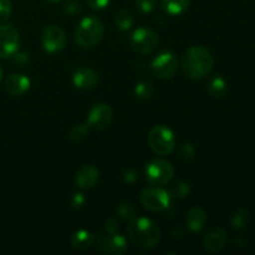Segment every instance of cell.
<instances>
[{"instance_id": "14", "label": "cell", "mask_w": 255, "mask_h": 255, "mask_svg": "<svg viewBox=\"0 0 255 255\" xmlns=\"http://www.w3.org/2000/svg\"><path fill=\"white\" fill-rule=\"evenodd\" d=\"M5 90L11 96H21L29 91L31 81L27 76L22 74H10L5 79Z\"/></svg>"}, {"instance_id": "35", "label": "cell", "mask_w": 255, "mask_h": 255, "mask_svg": "<svg viewBox=\"0 0 255 255\" xmlns=\"http://www.w3.org/2000/svg\"><path fill=\"white\" fill-rule=\"evenodd\" d=\"M124 178L127 183H133L137 179V173L133 171V169H127L124 174Z\"/></svg>"}, {"instance_id": "37", "label": "cell", "mask_w": 255, "mask_h": 255, "mask_svg": "<svg viewBox=\"0 0 255 255\" xmlns=\"http://www.w3.org/2000/svg\"><path fill=\"white\" fill-rule=\"evenodd\" d=\"M1 79H2V69L1 66H0V81H1Z\"/></svg>"}, {"instance_id": "25", "label": "cell", "mask_w": 255, "mask_h": 255, "mask_svg": "<svg viewBox=\"0 0 255 255\" xmlns=\"http://www.w3.org/2000/svg\"><path fill=\"white\" fill-rule=\"evenodd\" d=\"M117 213H119V216L121 217L124 221H127L128 223L133 221L134 218H137L134 207L132 206L131 203H127V202H124V203L120 204L119 208H117Z\"/></svg>"}, {"instance_id": "21", "label": "cell", "mask_w": 255, "mask_h": 255, "mask_svg": "<svg viewBox=\"0 0 255 255\" xmlns=\"http://www.w3.org/2000/svg\"><path fill=\"white\" fill-rule=\"evenodd\" d=\"M251 222V214L247 209L242 208L238 209V211L234 212L231 216V219H229V223H231V227L236 231H241V229H244Z\"/></svg>"}, {"instance_id": "24", "label": "cell", "mask_w": 255, "mask_h": 255, "mask_svg": "<svg viewBox=\"0 0 255 255\" xmlns=\"http://www.w3.org/2000/svg\"><path fill=\"white\" fill-rule=\"evenodd\" d=\"M87 134H89V125L79 124L72 127L71 131H70V139L74 143H80V142L86 139Z\"/></svg>"}, {"instance_id": "6", "label": "cell", "mask_w": 255, "mask_h": 255, "mask_svg": "<svg viewBox=\"0 0 255 255\" xmlns=\"http://www.w3.org/2000/svg\"><path fill=\"white\" fill-rule=\"evenodd\" d=\"M141 203L147 211H166L171 203V194L158 186L149 187L141 193Z\"/></svg>"}, {"instance_id": "12", "label": "cell", "mask_w": 255, "mask_h": 255, "mask_svg": "<svg viewBox=\"0 0 255 255\" xmlns=\"http://www.w3.org/2000/svg\"><path fill=\"white\" fill-rule=\"evenodd\" d=\"M100 81L99 72L89 67H80L72 75V84L76 89L90 90L97 86Z\"/></svg>"}, {"instance_id": "36", "label": "cell", "mask_w": 255, "mask_h": 255, "mask_svg": "<svg viewBox=\"0 0 255 255\" xmlns=\"http://www.w3.org/2000/svg\"><path fill=\"white\" fill-rule=\"evenodd\" d=\"M46 1H49V2H59V1H61V0H46Z\"/></svg>"}, {"instance_id": "1", "label": "cell", "mask_w": 255, "mask_h": 255, "mask_svg": "<svg viewBox=\"0 0 255 255\" xmlns=\"http://www.w3.org/2000/svg\"><path fill=\"white\" fill-rule=\"evenodd\" d=\"M214 59L211 51L203 46H192L183 56V71L189 79L202 80L211 74Z\"/></svg>"}, {"instance_id": "10", "label": "cell", "mask_w": 255, "mask_h": 255, "mask_svg": "<svg viewBox=\"0 0 255 255\" xmlns=\"http://www.w3.org/2000/svg\"><path fill=\"white\" fill-rule=\"evenodd\" d=\"M19 32L11 25H0V59L14 56L19 49Z\"/></svg>"}, {"instance_id": "18", "label": "cell", "mask_w": 255, "mask_h": 255, "mask_svg": "<svg viewBox=\"0 0 255 255\" xmlns=\"http://www.w3.org/2000/svg\"><path fill=\"white\" fill-rule=\"evenodd\" d=\"M71 246L74 249L77 251H85V249L90 248L95 242V236L91 232L86 231V229H80V231L75 232L71 237Z\"/></svg>"}, {"instance_id": "23", "label": "cell", "mask_w": 255, "mask_h": 255, "mask_svg": "<svg viewBox=\"0 0 255 255\" xmlns=\"http://www.w3.org/2000/svg\"><path fill=\"white\" fill-rule=\"evenodd\" d=\"M133 14L131 11H128V10H120L116 14V16H115V24L122 31H127V30L131 29L133 26Z\"/></svg>"}, {"instance_id": "8", "label": "cell", "mask_w": 255, "mask_h": 255, "mask_svg": "<svg viewBox=\"0 0 255 255\" xmlns=\"http://www.w3.org/2000/svg\"><path fill=\"white\" fill-rule=\"evenodd\" d=\"M151 69L159 79H171L178 70V57L169 50L159 52L152 61Z\"/></svg>"}, {"instance_id": "22", "label": "cell", "mask_w": 255, "mask_h": 255, "mask_svg": "<svg viewBox=\"0 0 255 255\" xmlns=\"http://www.w3.org/2000/svg\"><path fill=\"white\" fill-rule=\"evenodd\" d=\"M154 94V85L151 80H141L134 86V95L139 100H149Z\"/></svg>"}, {"instance_id": "26", "label": "cell", "mask_w": 255, "mask_h": 255, "mask_svg": "<svg viewBox=\"0 0 255 255\" xmlns=\"http://www.w3.org/2000/svg\"><path fill=\"white\" fill-rule=\"evenodd\" d=\"M11 15V2L10 0H0V25L4 24Z\"/></svg>"}, {"instance_id": "7", "label": "cell", "mask_w": 255, "mask_h": 255, "mask_svg": "<svg viewBox=\"0 0 255 255\" xmlns=\"http://www.w3.org/2000/svg\"><path fill=\"white\" fill-rule=\"evenodd\" d=\"M129 44L137 54L149 55L158 46V36L148 27H138L131 35Z\"/></svg>"}, {"instance_id": "9", "label": "cell", "mask_w": 255, "mask_h": 255, "mask_svg": "<svg viewBox=\"0 0 255 255\" xmlns=\"http://www.w3.org/2000/svg\"><path fill=\"white\" fill-rule=\"evenodd\" d=\"M66 34L57 25H49L42 31V47L47 54H55V52L61 51L66 46Z\"/></svg>"}, {"instance_id": "4", "label": "cell", "mask_w": 255, "mask_h": 255, "mask_svg": "<svg viewBox=\"0 0 255 255\" xmlns=\"http://www.w3.org/2000/svg\"><path fill=\"white\" fill-rule=\"evenodd\" d=\"M148 144L152 151L159 156H167L176 146V137L168 126L158 125L151 129L148 134Z\"/></svg>"}, {"instance_id": "5", "label": "cell", "mask_w": 255, "mask_h": 255, "mask_svg": "<svg viewBox=\"0 0 255 255\" xmlns=\"http://www.w3.org/2000/svg\"><path fill=\"white\" fill-rule=\"evenodd\" d=\"M144 174L149 184L161 187L171 182L174 176V168L164 159H153L146 164Z\"/></svg>"}, {"instance_id": "19", "label": "cell", "mask_w": 255, "mask_h": 255, "mask_svg": "<svg viewBox=\"0 0 255 255\" xmlns=\"http://www.w3.org/2000/svg\"><path fill=\"white\" fill-rule=\"evenodd\" d=\"M189 4H191V0H162L163 10L172 16H178L187 11Z\"/></svg>"}, {"instance_id": "15", "label": "cell", "mask_w": 255, "mask_h": 255, "mask_svg": "<svg viewBox=\"0 0 255 255\" xmlns=\"http://www.w3.org/2000/svg\"><path fill=\"white\" fill-rule=\"evenodd\" d=\"M99 169L95 166H92V164H86V166H82L79 169V172L76 174V178H75V182H76L79 188L91 189L99 182Z\"/></svg>"}, {"instance_id": "33", "label": "cell", "mask_w": 255, "mask_h": 255, "mask_svg": "<svg viewBox=\"0 0 255 255\" xmlns=\"http://www.w3.org/2000/svg\"><path fill=\"white\" fill-rule=\"evenodd\" d=\"M12 57H14L15 64H17V65H19V66H21V67L26 66V65L29 64V55L24 54V52L16 51Z\"/></svg>"}, {"instance_id": "30", "label": "cell", "mask_w": 255, "mask_h": 255, "mask_svg": "<svg viewBox=\"0 0 255 255\" xmlns=\"http://www.w3.org/2000/svg\"><path fill=\"white\" fill-rule=\"evenodd\" d=\"M85 202H86V198H85L84 194H82V193H75L74 196H72L70 204H71L72 209H79V208H81L82 206H84Z\"/></svg>"}, {"instance_id": "11", "label": "cell", "mask_w": 255, "mask_h": 255, "mask_svg": "<svg viewBox=\"0 0 255 255\" xmlns=\"http://www.w3.org/2000/svg\"><path fill=\"white\" fill-rule=\"evenodd\" d=\"M114 112L107 104H95L87 115V125L97 129H104L109 127L112 122Z\"/></svg>"}, {"instance_id": "27", "label": "cell", "mask_w": 255, "mask_h": 255, "mask_svg": "<svg viewBox=\"0 0 255 255\" xmlns=\"http://www.w3.org/2000/svg\"><path fill=\"white\" fill-rule=\"evenodd\" d=\"M136 6L138 7L139 11L144 12V14H149L156 9V0H134Z\"/></svg>"}, {"instance_id": "32", "label": "cell", "mask_w": 255, "mask_h": 255, "mask_svg": "<svg viewBox=\"0 0 255 255\" xmlns=\"http://www.w3.org/2000/svg\"><path fill=\"white\" fill-rule=\"evenodd\" d=\"M111 0H87V4L94 10H104Z\"/></svg>"}, {"instance_id": "2", "label": "cell", "mask_w": 255, "mask_h": 255, "mask_svg": "<svg viewBox=\"0 0 255 255\" xmlns=\"http://www.w3.org/2000/svg\"><path fill=\"white\" fill-rule=\"evenodd\" d=\"M127 234L132 244L142 249H152L161 241V229L148 218H134L127 227Z\"/></svg>"}, {"instance_id": "29", "label": "cell", "mask_w": 255, "mask_h": 255, "mask_svg": "<svg viewBox=\"0 0 255 255\" xmlns=\"http://www.w3.org/2000/svg\"><path fill=\"white\" fill-rule=\"evenodd\" d=\"M64 11L69 15L79 14L81 11V5L76 0H67L64 5Z\"/></svg>"}, {"instance_id": "13", "label": "cell", "mask_w": 255, "mask_h": 255, "mask_svg": "<svg viewBox=\"0 0 255 255\" xmlns=\"http://www.w3.org/2000/svg\"><path fill=\"white\" fill-rule=\"evenodd\" d=\"M99 248L104 253L120 255L124 254L127 249V239L124 236L114 233L109 236H102L99 242Z\"/></svg>"}, {"instance_id": "34", "label": "cell", "mask_w": 255, "mask_h": 255, "mask_svg": "<svg viewBox=\"0 0 255 255\" xmlns=\"http://www.w3.org/2000/svg\"><path fill=\"white\" fill-rule=\"evenodd\" d=\"M106 229L110 234L117 233V231H119V224H117L116 219L110 218L109 221L106 222Z\"/></svg>"}, {"instance_id": "17", "label": "cell", "mask_w": 255, "mask_h": 255, "mask_svg": "<svg viewBox=\"0 0 255 255\" xmlns=\"http://www.w3.org/2000/svg\"><path fill=\"white\" fill-rule=\"evenodd\" d=\"M187 227L191 232H199L203 229L204 224L207 222V213L199 207H194V208L189 209L186 217Z\"/></svg>"}, {"instance_id": "3", "label": "cell", "mask_w": 255, "mask_h": 255, "mask_svg": "<svg viewBox=\"0 0 255 255\" xmlns=\"http://www.w3.org/2000/svg\"><path fill=\"white\" fill-rule=\"evenodd\" d=\"M105 26L95 15L84 17L76 29V42L84 49H92L102 41Z\"/></svg>"}, {"instance_id": "16", "label": "cell", "mask_w": 255, "mask_h": 255, "mask_svg": "<svg viewBox=\"0 0 255 255\" xmlns=\"http://www.w3.org/2000/svg\"><path fill=\"white\" fill-rule=\"evenodd\" d=\"M227 246V233L221 228H214L209 231L204 237V248L211 253H217Z\"/></svg>"}, {"instance_id": "28", "label": "cell", "mask_w": 255, "mask_h": 255, "mask_svg": "<svg viewBox=\"0 0 255 255\" xmlns=\"http://www.w3.org/2000/svg\"><path fill=\"white\" fill-rule=\"evenodd\" d=\"M188 193H189V186L188 183H186V182L183 181H179L173 189V196L178 197V198H183V197L188 196Z\"/></svg>"}, {"instance_id": "20", "label": "cell", "mask_w": 255, "mask_h": 255, "mask_svg": "<svg viewBox=\"0 0 255 255\" xmlns=\"http://www.w3.org/2000/svg\"><path fill=\"white\" fill-rule=\"evenodd\" d=\"M227 91H228V86H227V82L223 77L219 76V75L212 77L208 84V92L212 97H214V99L223 97L227 94Z\"/></svg>"}, {"instance_id": "31", "label": "cell", "mask_w": 255, "mask_h": 255, "mask_svg": "<svg viewBox=\"0 0 255 255\" xmlns=\"http://www.w3.org/2000/svg\"><path fill=\"white\" fill-rule=\"evenodd\" d=\"M179 151H181V156L183 157V158L189 159L194 156V152H196V149H194L193 144L184 143V144H182V147Z\"/></svg>"}]
</instances>
